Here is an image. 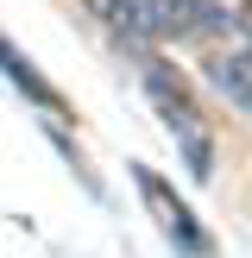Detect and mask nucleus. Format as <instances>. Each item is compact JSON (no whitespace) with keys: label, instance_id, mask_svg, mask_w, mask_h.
Instances as JSON below:
<instances>
[{"label":"nucleus","instance_id":"1","mask_svg":"<svg viewBox=\"0 0 252 258\" xmlns=\"http://www.w3.org/2000/svg\"><path fill=\"white\" fill-rule=\"evenodd\" d=\"M145 95L158 101V113H164V126H170V139L183 145L189 176H196V183H208V176H214V126L202 120V107L183 95V82H176L164 63H145Z\"/></svg>","mask_w":252,"mask_h":258},{"label":"nucleus","instance_id":"2","mask_svg":"<svg viewBox=\"0 0 252 258\" xmlns=\"http://www.w3.org/2000/svg\"><path fill=\"white\" fill-rule=\"evenodd\" d=\"M133 183H139V196L151 202V214H158V227H164V239H170L176 252H189V258H214V239H208V227L196 221V214L183 208V202L164 189V176L158 170H145V164H133Z\"/></svg>","mask_w":252,"mask_h":258},{"label":"nucleus","instance_id":"3","mask_svg":"<svg viewBox=\"0 0 252 258\" xmlns=\"http://www.w3.org/2000/svg\"><path fill=\"white\" fill-rule=\"evenodd\" d=\"M208 82L221 88L239 113H252V50H221V57H208Z\"/></svg>","mask_w":252,"mask_h":258},{"label":"nucleus","instance_id":"4","mask_svg":"<svg viewBox=\"0 0 252 258\" xmlns=\"http://www.w3.org/2000/svg\"><path fill=\"white\" fill-rule=\"evenodd\" d=\"M0 70H7V82H19V88H25V95H32V101H38V107H50V113H63V101H57V88H50V82H44V76H38V70H32V63H25V57H19V50H13V44H7V38H0Z\"/></svg>","mask_w":252,"mask_h":258},{"label":"nucleus","instance_id":"5","mask_svg":"<svg viewBox=\"0 0 252 258\" xmlns=\"http://www.w3.org/2000/svg\"><path fill=\"white\" fill-rule=\"evenodd\" d=\"M239 25H246V38H252V7H246V13H239Z\"/></svg>","mask_w":252,"mask_h":258}]
</instances>
